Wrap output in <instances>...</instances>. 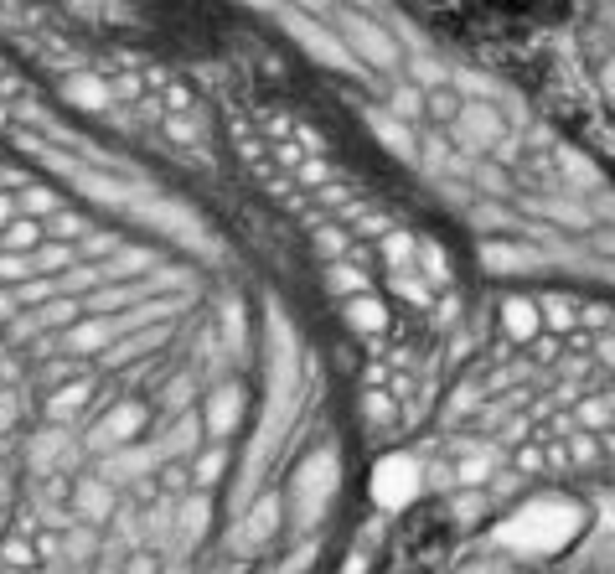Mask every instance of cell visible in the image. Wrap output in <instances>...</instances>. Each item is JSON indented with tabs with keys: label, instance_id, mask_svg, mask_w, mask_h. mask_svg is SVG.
<instances>
[{
	"label": "cell",
	"instance_id": "obj_10",
	"mask_svg": "<svg viewBox=\"0 0 615 574\" xmlns=\"http://www.w3.org/2000/svg\"><path fill=\"white\" fill-rule=\"evenodd\" d=\"M238 414H243V388H238V383H228V388H218V394H207V409H202V430L223 440V435L238 425Z\"/></svg>",
	"mask_w": 615,
	"mask_h": 574
},
{
	"label": "cell",
	"instance_id": "obj_26",
	"mask_svg": "<svg viewBox=\"0 0 615 574\" xmlns=\"http://www.w3.org/2000/svg\"><path fill=\"white\" fill-rule=\"evenodd\" d=\"M409 73H414L409 83H419L424 94H429V88H445V83H450V73H445V68L435 63V57H419V52L409 57Z\"/></svg>",
	"mask_w": 615,
	"mask_h": 574
},
{
	"label": "cell",
	"instance_id": "obj_24",
	"mask_svg": "<svg viewBox=\"0 0 615 574\" xmlns=\"http://www.w3.org/2000/svg\"><path fill=\"white\" fill-rule=\"evenodd\" d=\"M223 466H228V456H223V450H218V445H212V450H202V456H197V466H192V487H197V492H207V487H218V476H223Z\"/></svg>",
	"mask_w": 615,
	"mask_h": 574
},
{
	"label": "cell",
	"instance_id": "obj_49",
	"mask_svg": "<svg viewBox=\"0 0 615 574\" xmlns=\"http://www.w3.org/2000/svg\"><path fill=\"white\" fill-rule=\"evenodd\" d=\"M0 528H6V507H0Z\"/></svg>",
	"mask_w": 615,
	"mask_h": 574
},
{
	"label": "cell",
	"instance_id": "obj_7",
	"mask_svg": "<svg viewBox=\"0 0 615 574\" xmlns=\"http://www.w3.org/2000/svg\"><path fill=\"white\" fill-rule=\"evenodd\" d=\"M331 471H336V461H331V456H311V461L300 466V476H295V492H300V518H305V512L316 518L321 502L331 497V481H336Z\"/></svg>",
	"mask_w": 615,
	"mask_h": 574
},
{
	"label": "cell",
	"instance_id": "obj_18",
	"mask_svg": "<svg viewBox=\"0 0 615 574\" xmlns=\"http://www.w3.org/2000/svg\"><path fill=\"white\" fill-rule=\"evenodd\" d=\"M88 399H94V383H88V378H73V383H63V388H57V394H52V419H73Z\"/></svg>",
	"mask_w": 615,
	"mask_h": 574
},
{
	"label": "cell",
	"instance_id": "obj_1",
	"mask_svg": "<svg viewBox=\"0 0 615 574\" xmlns=\"http://www.w3.org/2000/svg\"><path fill=\"white\" fill-rule=\"evenodd\" d=\"M579 528H584L579 502H569V497H538L528 507H517L512 518L497 528V543H502V549H512V554L538 559V554H559Z\"/></svg>",
	"mask_w": 615,
	"mask_h": 574
},
{
	"label": "cell",
	"instance_id": "obj_47",
	"mask_svg": "<svg viewBox=\"0 0 615 574\" xmlns=\"http://www.w3.org/2000/svg\"><path fill=\"white\" fill-rule=\"evenodd\" d=\"M595 352H600V362H610V368H615V337H610V342H600Z\"/></svg>",
	"mask_w": 615,
	"mask_h": 574
},
{
	"label": "cell",
	"instance_id": "obj_16",
	"mask_svg": "<svg viewBox=\"0 0 615 574\" xmlns=\"http://www.w3.org/2000/svg\"><path fill=\"white\" fill-rule=\"evenodd\" d=\"M424 104H429V119H435L440 130H450L455 119H460V109H466V94H455V88L445 83V88H429Z\"/></svg>",
	"mask_w": 615,
	"mask_h": 574
},
{
	"label": "cell",
	"instance_id": "obj_14",
	"mask_svg": "<svg viewBox=\"0 0 615 574\" xmlns=\"http://www.w3.org/2000/svg\"><path fill=\"white\" fill-rule=\"evenodd\" d=\"M388 114L398 119V125H424V119H429V104H424V88L419 83H398L393 88V94H388Z\"/></svg>",
	"mask_w": 615,
	"mask_h": 574
},
{
	"label": "cell",
	"instance_id": "obj_8",
	"mask_svg": "<svg viewBox=\"0 0 615 574\" xmlns=\"http://www.w3.org/2000/svg\"><path fill=\"white\" fill-rule=\"evenodd\" d=\"M114 507H119V497H114V487H109L104 476H83L78 487H73V512H78L83 523H94V528L109 523Z\"/></svg>",
	"mask_w": 615,
	"mask_h": 574
},
{
	"label": "cell",
	"instance_id": "obj_31",
	"mask_svg": "<svg viewBox=\"0 0 615 574\" xmlns=\"http://www.w3.org/2000/svg\"><path fill=\"white\" fill-rule=\"evenodd\" d=\"M316 249H321L331 264H347V254H352V238H347V233H336V228H321V233H316Z\"/></svg>",
	"mask_w": 615,
	"mask_h": 574
},
{
	"label": "cell",
	"instance_id": "obj_40",
	"mask_svg": "<svg viewBox=\"0 0 615 574\" xmlns=\"http://www.w3.org/2000/svg\"><path fill=\"white\" fill-rule=\"evenodd\" d=\"M491 156H497V166H507V171H512V166H517V156H522V140H517V135H507L497 150H491Z\"/></svg>",
	"mask_w": 615,
	"mask_h": 574
},
{
	"label": "cell",
	"instance_id": "obj_9",
	"mask_svg": "<svg viewBox=\"0 0 615 574\" xmlns=\"http://www.w3.org/2000/svg\"><path fill=\"white\" fill-rule=\"evenodd\" d=\"M73 187L83 197H94L99 207H140V192L119 176H94V171H73Z\"/></svg>",
	"mask_w": 615,
	"mask_h": 574
},
{
	"label": "cell",
	"instance_id": "obj_43",
	"mask_svg": "<svg viewBox=\"0 0 615 574\" xmlns=\"http://www.w3.org/2000/svg\"><path fill=\"white\" fill-rule=\"evenodd\" d=\"M125 574H156V554H130L125 559Z\"/></svg>",
	"mask_w": 615,
	"mask_h": 574
},
{
	"label": "cell",
	"instance_id": "obj_45",
	"mask_svg": "<svg viewBox=\"0 0 615 574\" xmlns=\"http://www.w3.org/2000/svg\"><path fill=\"white\" fill-rule=\"evenodd\" d=\"M166 104H171V109H187L192 99H187V88H176V83H171V88H166Z\"/></svg>",
	"mask_w": 615,
	"mask_h": 574
},
{
	"label": "cell",
	"instance_id": "obj_3",
	"mask_svg": "<svg viewBox=\"0 0 615 574\" xmlns=\"http://www.w3.org/2000/svg\"><path fill=\"white\" fill-rule=\"evenodd\" d=\"M342 42H347V52H357L367 68H378V73H388L393 63H398V47H393V37L383 32L378 21H367L362 11H342Z\"/></svg>",
	"mask_w": 615,
	"mask_h": 574
},
{
	"label": "cell",
	"instance_id": "obj_48",
	"mask_svg": "<svg viewBox=\"0 0 615 574\" xmlns=\"http://www.w3.org/2000/svg\"><path fill=\"white\" fill-rule=\"evenodd\" d=\"M466 574H512V569H497V564H476V569H466Z\"/></svg>",
	"mask_w": 615,
	"mask_h": 574
},
{
	"label": "cell",
	"instance_id": "obj_29",
	"mask_svg": "<svg viewBox=\"0 0 615 574\" xmlns=\"http://www.w3.org/2000/svg\"><path fill=\"white\" fill-rule=\"evenodd\" d=\"M274 528H280V502H274V497H264V502L249 512V538L259 543V538H269Z\"/></svg>",
	"mask_w": 615,
	"mask_h": 574
},
{
	"label": "cell",
	"instance_id": "obj_23",
	"mask_svg": "<svg viewBox=\"0 0 615 574\" xmlns=\"http://www.w3.org/2000/svg\"><path fill=\"white\" fill-rule=\"evenodd\" d=\"M26 280H42L37 264H32V254H0V285L16 290V285H26Z\"/></svg>",
	"mask_w": 615,
	"mask_h": 574
},
{
	"label": "cell",
	"instance_id": "obj_39",
	"mask_svg": "<svg viewBox=\"0 0 615 574\" xmlns=\"http://www.w3.org/2000/svg\"><path fill=\"white\" fill-rule=\"evenodd\" d=\"M21 218V197L16 192H0V238H6V228Z\"/></svg>",
	"mask_w": 615,
	"mask_h": 574
},
{
	"label": "cell",
	"instance_id": "obj_20",
	"mask_svg": "<svg viewBox=\"0 0 615 574\" xmlns=\"http://www.w3.org/2000/svg\"><path fill=\"white\" fill-rule=\"evenodd\" d=\"M538 311H543V326H553V331H574V326L584 321V311L574 306V300H564V295L538 300Z\"/></svg>",
	"mask_w": 615,
	"mask_h": 574
},
{
	"label": "cell",
	"instance_id": "obj_27",
	"mask_svg": "<svg viewBox=\"0 0 615 574\" xmlns=\"http://www.w3.org/2000/svg\"><path fill=\"white\" fill-rule=\"evenodd\" d=\"M326 280H331V290H342V295H367V275H362V269L357 264H331L326 269Z\"/></svg>",
	"mask_w": 615,
	"mask_h": 574
},
{
	"label": "cell",
	"instance_id": "obj_41",
	"mask_svg": "<svg viewBox=\"0 0 615 574\" xmlns=\"http://www.w3.org/2000/svg\"><path fill=\"white\" fill-rule=\"evenodd\" d=\"M274 161H280L285 171H300V166H305V150H295V145L280 140V145H274Z\"/></svg>",
	"mask_w": 615,
	"mask_h": 574
},
{
	"label": "cell",
	"instance_id": "obj_19",
	"mask_svg": "<svg viewBox=\"0 0 615 574\" xmlns=\"http://www.w3.org/2000/svg\"><path fill=\"white\" fill-rule=\"evenodd\" d=\"M42 564V554H37V543L32 538H6L0 543V569H21V574H32Z\"/></svg>",
	"mask_w": 615,
	"mask_h": 574
},
{
	"label": "cell",
	"instance_id": "obj_13",
	"mask_svg": "<svg viewBox=\"0 0 615 574\" xmlns=\"http://www.w3.org/2000/svg\"><path fill=\"white\" fill-rule=\"evenodd\" d=\"M373 135H378V145L383 150H393L398 161H419V135L409 130V125H398V119L383 109V114H373Z\"/></svg>",
	"mask_w": 615,
	"mask_h": 574
},
{
	"label": "cell",
	"instance_id": "obj_37",
	"mask_svg": "<svg viewBox=\"0 0 615 574\" xmlns=\"http://www.w3.org/2000/svg\"><path fill=\"white\" fill-rule=\"evenodd\" d=\"M161 487H166V492H187V487H192V471L181 466V461H166V466H161Z\"/></svg>",
	"mask_w": 615,
	"mask_h": 574
},
{
	"label": "cell",
	"instance_id": "obj_5",
	"mask_svg": "<svg viewBox=\"0 0 615 574\" xmlns=\"http://www.w3.org/2000/svg\"><path fill=\"white\" fill-rule=\"evenodd\" d=\"M414 492H419V466L409 456H388L373 471V497L383 507H404V502H414Z\"/></svg>",
	"mask_w": 615,
	"mask_h": 574
},
{
	"label": "cell",
	"instance_id": "obj_33",
	"mask_svg": "<svg viewBox=\"0 0 615 574\" xmlns=\"http://www.w3.org/2000/svg\"><path fill=\"white\" fill-rule=\"evenodd\" d=\"M181 528H187V538H202V528H207V497L202 492L181 507Z\"/></svg>",
	"mask_w": 615,
	"mask_h": 574
},
{
	"label": "cell",
	"instance_id": "obj_36",
	"mask_svg": "<svg viewBox=\"0 0 615 574\" xmlns=\"http://www.w3.org/2000/svg\"><path fill=\"white\" fill-rule=\"evenodd\" d=\"M579 425H590V430L610 425V404H605V399H584V404H579Z\"/></svg>",
	"mask_w": 615,
	"mask_h": 574
},
{
	"label": "cell",
	"instance_id": "obj_44",
	"mask_svg": "<svg viewBox=\"0 0 615 574\" xmlns=\"http://www.w3.org/2000/svg\"><path fill=\"white\" fill-rule=\"evenodd\" d=\"M569 450H574V461H590V456H595V440H590V435H579Z\"/></svg>",
	"mask_w": 615,
	"mask_h": 574
},
{
	"label": "cell",
	"instance_id": "obj_32",
	"mask_svg": "<svg viewBox=\"0 0 615 574\" xmlns=\"http://www.w3.org/2000/svg\"><path fill=\"white\" fill-rule=\"evenodd\" d=\"M393 290L404 300H414V306H429V300H435V285H424L419 275H409V269H404V275H393Z\"/></svg>",
	"mask_w": 615,
	"mask_h": 574
},
{
	"label": "cell",
	"instance_id": "obj_42",
	"mask_svg": "<svg viewBox=\"0 0 615 574\" xmlns=\"http://www.w3.org/2000/svg\"><path fill=\"white\" fill-rule=\"evenodd\" d=\"M600 94L615 104V57H605V63H600Z\"/></svg>",
	"mask_w": 615,
	"mask_h": 574
},
{
	"label": "cell",
	"instance_id": "obj_21",
	"mask_svg": "<svg viewBox=\"0 0 615 574\" xmlns=\"http://www.w3.org/2000/svg\"><path fill=\"white\" fill-rule=\"evenodd\" d=\"M104 280H109V275H104L99 264H73L68 275H57V295L68 300V295H83V290H94V285H104Z\"/></svg>",
	"mask_w": 615,
	"mask_h": 574
},
{
	"label": "cell",
	"instance_id": "obj_15",
	"mask_svg": "<svg viewBox=\"0 0 615 574\" xmlns=\"http://www.w3.org/2000/svg\"><path fill=\"white\" fill-rule=\"evenodd\" d=\"M47 244V223L42 218H16L0 238V254H37Z\"/></svg>",
	"mask_w": 615,
	"mask_h": 574
},
{
	"label": "cell",
	"instance_id": "obj_25",
	"mask_svg": "<svg viewBox=\"0 0 615 574\" xmlns=\"http://www.w3.org/2000/svg\"><path fill=\"white\" fill-rule=\"evenodd\" d=\"M47 238H52V244L88 238V218H83V213H52V218H47Z\"/></svg>",
	"mask_w": 615,
	"mask_h": 574
},
{
	"label": "cell",
	"instance_id": "obj_4",
	"mask_svg": "<svg viewBox=\"0 0 615 574\" xmlns=\"http://www.w3.org/2000/svg\"><path fill=\"white\" fill-rule=\"evenodd\" d=\"M145 430V409L140 404H114L94 430H88V450H104V456H114V450H130V440Z\"/></svg>",
	"mask_w": 615,
	"mask_h": 574
},
{
	"label": "cell",
	"instance_id": "obj_30",
	"mask_svg": "<svg viewBox=\"0 0 615 574\" xmlns=\"http://www.w3.org/2000/svg\"><path fill=\"white\" fill-rule=\"evenodd\" d=\"M52 213H63V207H57V197L47 187H26L21 192V218H52Z\"/></svg>",
	"mask_w": 615,
	"mask_h": 574
},
{
	"label": "cell",
	"instance_id": "obj_17",
	"mask_svg": "<svg viewBox=\"0 0 615 574\" xmlns=\"http://www.w3.org/2000/svg\"><path fill=\"white\" fill-rule=\"evenodd\" d=\"M347 326H357V331H383L388 326V311H383V300H373V295H357V300H347Z\"/></svg>",
	"mask_w": 615,
	"mask_h": 574
},
{
	"label": "cell",
	"instance_id": "obj_35",
	"mask_svg": "<svg viewBox=\"0 0 615 574\" xmlns=\"http://www.w3.org/2000/svg\"><path fill=\"white\" fill-rule=\"evenodd\" d=\"M161 125H166V135L176 145H202V130L192 125V119H161Z\"/></svg>",
	"mask_w": 615,
	"mask_h": 574
},
{
	"label": "cell",
	"instance_id": "obj_2",
	"mask_svg": "<svg viewBox=\"0 0 615 574\" xmlns=\"http://www.w3.org/2000/svg\"><path fill=\"white\" fill-rule=\"evenodd\" d=\"M507 130H512V119H502V109L491 99H466V109H460V119L445 135L460 156H481V150H497L507 140Z\"/></svg>",
	"mask_w": 615,
	"mask_h": 574
},
{
	"label": "cell",
	"instance_id": "obj_34",
	"mask_svg": "<svg viewBox=\"0 0 615 574\" xmlns=\"http://www.w3.org/2000/svg\"><path fill=\"white\" fill-rule=\"evenodd\" d=\"M119 249H125V244H119L114 233H88V238H83V254H88V259H104V254H119Z\"/></svg>",
	"mask_w": 615,
	"mask_h": 574
},
{
	"label": "cell",
	"instance_id": "obj_6",
	"mask_svg": "<svg viewBox=\"0 0 615 574\" xmlns=\"http://www.w3.org/2000/svg\"><path fill=\"white\" fill-rule=\"evenodd\" d=\"M285 26L295 32V42L300 47H311L321 63H331V68H352V52H347V42L342 37H331L321 21H305V16H295V11H285Z\"/></svg>",
	"mask_w": 615,
	"mask_h": 574
},
{
	"label": "cell",
	"instance_id": "obj_11",
	"mask_svg": "<svg viewBox=\"0 0 615 574\" xmlns=\"http://www.w3.org/2000/svg\"><path fill=\"white\" fill-rule=\"evenodd\" d=\"M502 331H507L512 342H533L538 331H543L538 300H528V295H507V300H502Z\"/></svg>",
	"mask_w": 615,
	"mask_h": 574
},
{
	"label": "cell",
	"instance_id": "obj_38",
	"mask_svg": "<svg viewBox=\"0 0 615 574\" xmlns=\"http://www.w3.org/2000/svg\"><path fill=\"white\" fill-rule=\"evenodd\" d=\"M486 471H491V456H466L455 466V481H466V487H471V481H486Z\"/></svg>",
	"mask_w": 615,
	"mask_h": 574
},
{
	"label": "cell",
	"instance_id": "obj_46",
	"mask_svg": "<svg viewBox=\"0 0 615 574\" xmlns=\"http://www.w3.org/2000/svg\"><path fill=\"white\" fill-rule=\"evenodd\" d=\"M11 414H16V399H11V394H0V430L11 425Z\"/></svg>",
	"mask_w": 615,
	"mask_h": 574
},
{
	"label": "cell",
	"instance_id": "obj_22",
	"mask_svg": "<svg viewBox=\"0 0 615 574\" xmlns=\"http://www.w3.org/2000/svg\"><path fill=\"white\" fill-rule=\"evenodd\" d=\"M383 259H388L393 275H404V269H414V264H419L414 238H409V233H388V238H383Z\"/></svg>",
	"mask_w": 615,
	"mask_h": 574
},
{
	"label": "cell",
	"instance_id": "obj_50",
	"mask_svg": "<svg viewBox=\"0 0 615 574\" xmlns=\"http://www.w3.org/2000/svg\"><path fill=\"white\" fill-rule=\"evenodd\" d=\"M0 574H21V569H0Z\"/></svg>",
	"mask_w": 615,
	"mask_h": 574
},
{
	"label": "cell",
	"instance_id": "obj_28",
	"mask_svg": "<svg viewBox=\"0 0 615 574\" xmlns=\"http://www.w3.org/2000/svg\"><path fill=\"white\" fill-rule=\"evenodd\" d=\"M471 181H476V187L481 192H507V166H497V161H471V171H466Z\"/></svg>",
	"mask_w": 615,
	"mask_h": 574
},
{
	"label": "cell",
	"instance_id": "obj_12",
	"mask_svg": "<svg viewBox=\"0 0 615 574\" xmlns=\"http://www.w3.org/2000/svg\"><path fill=\"white\" fill-rule=\"evenodd\" d=\"M63 99H68V104H78V109H88V114H104V109L114 104L109 83H104V78H94V73H73V78L63 83Z\"/></svg>",
	"mask_w": 615,
	"mask_h": 574
}]
</instances>
